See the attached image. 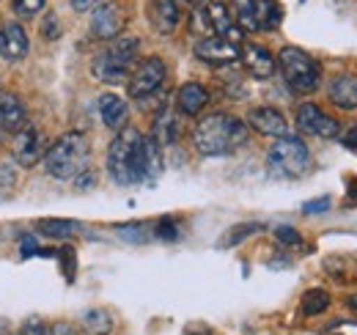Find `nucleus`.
Returning a JSON list of instances; mask_svg holds the SVG:
<instances>
[{
  "instance_id": "obj_3",
  "label": "nucleus",
  "mask_w": 357,
  "mask_h": 335,
  "mask_svg": "<svg viewBox=\"0 0 357 335\" xmlns=\"http://www.w3.org/2000/svg\"><path fill=\"white\" fill-rule=\"evenodd\" d=\"M91 143L83 132H66L45 151V168L52 179L75 181L83 170H89Z\"/></svg>"
},
{
  "instance_id": "obj_1",
  "label": "nucleus",
  "mask_w": 357,
  "mask_h": 335,
  "mask_svg": "<svg viewBox=\"0 0 357 335\" xmlns=\"http://www.w3.org/2000/svg\"><path fill=\"white\" fill-rule=\"evenodd\" d=\"M162 170H165L162 151L151 140V135H140L132 126H124L113 137L107 149V173L113 176L116 184L132 187L143 181H157Z\"/></svg>"
},
{
  "instance_id": "obj_31",
  "label": "nucleus",
  "mask_w": 357,
  "mask_h": 335,
  "mask_svg": "<svg viewBox=\"0 0 357 335\" xmlns=\"http://www.w3.org/2000/svg\"><path fill=\"white\" fill-rule=\"evenodd\" d=\"M42 8H45V0H14V11H17V17H22V20L36 17Z\"/></svg>"
},
{
  "instance_id": "obj_35",
  "label": "nucleus",
  "mask_w": 357,
  "mask_h": 335,
  "mask_svg": "<svg viewBox=\"0 0 357 335\" xmlns=\"http://www.w3.org/2000/svg\"><path fill=\"white\" fill-rule=\"evenodd\" d=\"M330 209V198L324 195V198H316V201H308L305 207H303V211L305 214H319V211H327Z\"/></svg>"
},
{
  "instance_id": "obj_25",
  "label": "nucleus",
  "mask_w": 357,
  "mask_h": 335,
  "mask_svg": "<svg viewBox=\"0 0 357 335\" xmlns=\"http://www.w3.org/2000/svg\"><path fill=\"white\" fill-rule=\"evenodd\" d=\"M83 327L89 335H110L113 319H110L107 311H86L83 313Z\"/></svg>"
},
{
  "instance_id": "obj_17",
  "label": "nucleus",
  "mask_w": 357,
  "mask_h": 335,
  "mask_svg": "<svg viewBox=\"0 0 357 335\" xmlns=\"http://www.w3.org/2000/svg\"><path fill=\"white\" fill-rule=\"evenodd\" d=\"M327 96L338 110H357V75H338L327 85Z\"/></svg>"
},
{
  "instance_id": "obj_39",
  "label": "nucleus",
  "mask_w": 357,
  "mask_h": 335,
  "mask_svg": "<svg viewBox=\"0 0 357 335\" xmlns=\"http://www.w3.org/2000/svg\"><path fill=\"white\" fill-rule=\"evenodd\" d=\"M31 253H39V245H36V239H31V237H22V255H31Z\"/></svg>"
},
{
  "instance_id": "obj_2",
  "label": "nucleus",
  "mask_w": 357,
  "mask_h": 335,
  "mask_svg": "<svg viewBox=\"0 0 357 335\" xmlns=\"http://www.w3.org/2000/svg\"><path fill=\"white\" fill-rule=\"evenodd\" d=\"M248 143V124L228 113L204 116L192 129V146L204 157H228Z\"/></svg>"
},
{
  "instance_id": "obj_19",
  "label": "nucleus",
  "mask_w": 357,
  "mask_h": 335,
  "mask_svg": "<svg viewBox=\"0 0 357 335\" xmlns=\"http://www.w3.org/2000/svg\"><path fill=\"white\" fill-rule=\"evenodd\" d=\"M209 105V91L201 83H184L176 94V107L181 116H198Z\"/></svg>"
},
{
  "instance_id": "obj_24",
  "label": "nucleus",
  "mask_w": 357,
  "mask_h": 335,
  "mask_svg": "<svg viewBox=\"0 0 357 335\" xmlns=\"http://www.w3.org/2000/svg\"><path fill=\"white\" fill-rule=\"evenodd\" d=\"M234 22L236 28L245 34H256L259 25H256V11H253V0H234Z\"/></svg>"
},
{
  "instance_id": "obj_9",
  "label": "nucleus",
  "mask_w": 357,
  "mask_h": 335,
  "mask_svg": "<svg viewBox=\"0 0 357 335\" xmlns=\"http://www.w3.org/2000/svg\"><path fill=\"white\" fill-rule=\"evenodd\" d=\"M127 25V17L121 11L119 3H99L93 11H91V34L96 39H105V42H113L121 36Z\"/></svg>"
},
{
  "instance_id": "obj_12",
  "label": "nucleus",
  "mask_w": 357,
  "mask_h": 335,
  "mask_svg": "<svg viewBox=\"0 0 357 335\" xmlns=\"http://www.w3.org/2000/svg\"><path fill=\"white\" fill-rule=\"evenodd\" d=\"M192 52H195V58H201L204 64H212V66H228V64L239 61V47L225 42L220 36H204L195 44Z\"/></svg>"
},
{
  "instance_id": "obj_5",
  "label": "nucleus",
  "mask_w": 357,
  "mask_h": 335,
  "mask_svg": "<svg viewBox=\"0 0 357 335\" xmlns=\"http://www.w3.org/2000/svg\"><path fill=\"white\" fill-rule=\"evenodd\" d=\"M267 165L280 179H300L311 170V149L305 146V140H300L294 135H283L272 143Z\"/></svg>"
},
{
  "instance_id": "obj_27",
  "label": "nucleus",
  "mask_w": 357,
  "mask_h": 335,
  "mask_svg": "<svg viewBox=\"0 0 357 335\" xmlns=\"http://www.w3.org/2000/svg\"><path fill=\"white\" fill-rule=\"evenodd\" d=\"M261 228H264V225H259V223H245V225H236V228H231L223 239H220V248H234V245H239L242 239H248V237L259 234Z\"/></svg>"
},
{
  "instance_id": "obj_32",
  "label": "nucleus",
  "mask_w": 357,
  "mask_h": 335,
  "mask_svg": "<svg viewBox=\"0 0 357 335\" xmlns=\"http://www.w3.org/2000/svg\"><path fill=\"white\" fill-rule=\"evenodd\" d=\"M42 36H45L47 42H55V39H61V36H63L61 20H58L55 14H47L45 20H42Z\"/></svg>"
},
{
  "instance_id": "obj_29",
  "label": "nucleus",
  "mask_w": 357,
  "mask_h": 335,
  "mask_svg": "<svg viewBox=\"0 0 357 335\" xmlns=\"http://www.w3.org/2000/svg\"><path fill=\"white\" fill-rule=\"evenodd\" d=\"M17 190V170L11 165H0V201H8Z\"/></svg>"
},
{
  "instance_id": "obj_6",
  "label": "nucleus",
  "mask_w": 357,
  "mask_h": 335,
  "mask_svg": "<svg viewBox=\"0 0 357 335\" xmlns=\"http://www.w3.org/2000/svg\"><path fill=\"white\" fill-rule=\"evenodd\" d=\"M278 69L283 75V83L289 85L294 94H313L321 80V69L308 52L297 47H283L278 52Z\"/></svg>"
},
{
  "instance_id": "obj_4",
  "label": "nucleus",
  "mask_w": 357,
  "mask_h": 335,
  "mask_svg": "<svg viewBox=\"0 0 357 335\" xmlns=\"http://www.w3.org/2000/svg\"><path fill=\"white\" fill-rule=\"evenodd\" d=\"M137 50L140 42L135 36H119L107 44V50H102L93 64H91V72L96 80L107 85H119L124 80H130L135 64H137Z\"/></svg>"
},
{
  "instance_id": "obj_10",
  "label": "nucleus",
  "mask_w": 357,
  "mask_h": 335,
  "mask_svg": "<svg viewBox=\"0 0 357 335\" xmlns=\"http://www.w3.org/2000/svg\"><path fill=\"white\" fill-rule=\"evenodd\" d=\"M11 154L17 160V165L33 168L36 163L45 160V135L36 126H25L11 137Z\"/></svg>"
},
{
  "instance_id": "obj_30",
  "label": "nucleus",
  "mask_w": 357,
  "mask_h": 335,
  "mask_svg": "<svg viewBox=\"0 0 357 335\" xmlns=\"http://www.w3.org/2000/svg\"><path fill=\"white\" fill-rule=\"evenodd\" d=\"M275 239H278L283 248H300V245H303L300 231L291 228V225H278V228H275Z\"/></svg>"
},
{
  "instance_id": "obj_22",
  "label": "nucleus",
  "mask_w": 357,
  "mask_h": 335,
  "mask_svg": "<svg viewBox=\"0 0 357 335\" xmlns=\"http://www.w3.org/2000/svg\"><path fill=\"white\" fill-rule=\"evenodd\" d=\"M253 11H256L259 31H278L283 20V8L278 0H253Z\"/></svg>"
},
{
  "instance_id": "obj_7",
  "label": "nucleus",
  "mask_w": 357,
  "mask_h": 335,
  "mask_svg": "<svg viewBox=\"0 0 357 335\" xmlns=\"http://www.w3.org/2000/svg\"><path fill=\"white\" fill-rule=\"evenodd\" d=\"M165 75H168V66H165L162 58L151 55V58L137 61L132 75H130V80H127L130 96L132 99H149V96H154L162 88V83H165Z\"/></svg>"
},
{
  "instance_id": "obj_42",
  "label": "nucleus",
  "mask_w": 357,
  "mask_h": 335,
  "mask_svg": "<svg viewBox=\"0 0 357 335\" xmlns=\"http://www.w3.org/2000/svg\"><path fill=\"white\" fill-rule=\"evenodd\" d=\"M347 302H349V305H352V308H357V297H349V299H347Z\"/></svg>"
},
{
  "instance_id": "obj_16",
  "label": "nucleus",
  "mask_w": 357,
  "mask_h": 335,
  "mask_svg": "<svg viewBox=\"0 0 357 335\" xmlns=\"http://www.w3.org/2000/svg\"><path fill=\"white\" fill-rule=\"evenodd\" d=\"M96 107H99V119H102V124L107 126V129L121 132V129L127 126L130 107H127V102H124L121 96H116V94H102L99 102H96Z\"/></svg>"
},
{
  "instance_id": "obj_34",
  "label": "nucleus",
  "mask_w": 357,
  "mask_h": 335,
  "mask_svg": "<svg viewBox=\"0 0 357 335\" xmlns=\"http://www.w3.org/2000/svg\"><path fill=\"white\" fill-rule=\"evenodd\" d=\"M20 335H50V330L42 319H25V325L20 327Z\"/></svg>"
},
{
  "instance_id": "obj_33",
  "label": "nucleus",
  "mask_w": 357,
  "mask_h": 335,
  "mask_svg": "<svg viewBox=\"0 0 357 335\" xmlns=\"http://www.w3.org/2000/svg\"><path fill=\"white\" fill-rule=\"evenodd\" d=\"M154 234H157L160 239H168V242H174V239H178L176 220H171V217L160 220V223H157V228H154Z\"/></svg>"
},
{
  "instance_id": "obj_28",
  "label": "nucleus",
  "mask_w": 357,
  "mask_h": 335,
  "mask_svg": "<svg viewBox=\"0 0 357 335\" xmlns=\"http://www.w3.org/2000/svg\"><path fill=\"white\" fill-rule=\"evenodd\" d=\"M119 237L132 245H143L151 237V231L146 228V223H127V225H119Z\"/></svg>"
},
{
  "instance_id": "obj_44",
  "label": "nucleus",
  "mask_w": 357,
  "mask_h": 335,
  "mask_svg": "<svg viewBox=\"0 0 357 335\" xmlns=\"http://www.w3.org/2000/svg\"><path fill=\"white\" fill-rule=\"evenodd\" d=\"M3 132H6V129H3V121H0V143H3Z\"/></svg>"
},
{
  "instance_id": "obj_40",
  "label": "nucleus",
  "mask_w": 357,
  "mask_h": 335,
  "mask_svg": "<svg viewBox=\"0 0 357 335\" xmlns=\"http://www.w3.org/2000/svg\"><path fill=\"white\" fill-rule=\"evenodd\" d=\"M347 204L349 207H357V179L349 181V190H347Z\"/></svg>"
},
{
  "instance_id": "obj_11",
  "label": "nucleus",
  "mask_w": 357,
  "mask_h": 335,
  "mask_svg": "<svg viewBox=\"0 0 357 335\" xmlns=\"http://www.w3.org/2000/svg\"><path fill=\"white\" fill-rule=\"evenodd\" d=\"M297 126H300L305 135H316V137H324V140L341 135V124H338L333 116H327V113H324L319 105H313V102H303V105L297 107Z\"/></svg>"
},
{
  "instance_id": "obj_43",
  "label": "nucleus",
  "mask_w": 357,
  "mask_h": 335,
  "mask_svg": "<svg viewBox=\"0 0 357 335\" xmlns=\"http://www.w3.org/2000/svg\"><path fill=\"white\" fill-rule=\"evenodd\" d=\"M184 3H192V6H198V3H204V0H184Z\"/></svg>"
},
{
  "instance_id": "obj_8",
  "label": "nucleus",
  "mask_w": 357,
  "mask_h": 335,
  "mask_svg": "<svg viewBox=\"0 0 357 335\" xmlns=\"http://www.w3.org/2000/svg\"><path fill=\"white\" fill-rule=\"evenodd\" d=\"M201 14H204V22H206L209 36H220V39L236 44V47L242 44V31L236 28V22H234V17H231V11H228L225 3L212 0V3L201 6Z\"/></svg>"
},
{
  "instance_id": "obj_14",
  "label": "nucleus",
  "mask_w": 357,
  "mask_h": 335,
  "mask_svg": "<svg viewBox=\"0 0 357 335\" xmlns=\"http://www.w3.org/2000/svg\"><path fill=\"white\" fill-rule=\"evenodd\" d=\"M248 124H250V129H256L259 135H264V137H283L286 129H289L286 116L280 110H275V107H267V105L253 107L248 113Z\"/></svg>"
},
{
  "instance_id": "obj_13",
  "label": "nucleus",
  "mask_w": 357,
  "mask_h": 335,
  "mask_svg": "<svg viewBox=\"0 0 357 335\" xmlns=\"http://www.w3.org/2000/svg\"><path fill=\"white\" fill-rule=\"evenodd\" d=\"M239 61H242L245 72L250 77H256V80H269L275 75V66H278L272 52H269L267 47H261V44H245L239 50Z\"/></svg>"
},
{
  "instance_id": "obj_38",
  "label": "nucleus",
  "mask_w": 357,
  "mask_h": 335,
  "mask_svg": "<svg viewBox=\"0 0 357 335\" xmlns=\"http://www.w3.org/2000/svg\"><path fill=\"white\" fill-rule=\"evenodd\" d=\"M50 335H77V330H75V325H69V322H55V325L50 327Z\"/></svg>"
},
{
  "instance_id": "obj_37",
  "label": "nucleus",
  "mask_w": 357,
  "mask_h": 335,
  "mask_svg": "<svg viewBox=\"0 0 357 335\" xmlns=\"http://www.w3.org/2000/svg\"><path fill=\"white\" fill-rule=\"evenodd\" d=\"M69 6L77 11V14H86V11H93L99 6V0H69Z\"/></svg>"
},
{
  "instance_id": "obj_20",
  "label": "nucleus",
  "mask_w": 357,
  "mask_h": 335,
  "mask_svg": "<svg viewBox=\"0 0 357 335\" xmlns=\"http://www.w3.org/2000/svg\"><path fill=\"white\" fill-rule=\"evenodd\" d=\"M178 116L168 107H160L157 116H154V124H151V140L162 149V146H171L178 140Z\"/></svg>"
},
{
  "instance_id": "obj_36",
  "label": "nucleus",
  "mask_w": 357,
  "mask_h": 335,
  "mask_svg": "<svg viewBox=\"0 0 357 335\" xmlns=\"http://www.w3.org/2000/svg\"><path fill=\"white\" fill-rule=\"evenodd\" d=\"M93 181H96V176H93L91 170H83V173L75 179V187H77V190H91V187H93Z\"/></svg>"
},
{
  "instance_id": "obj_23",
  "label": "nucleus",
  "mask_w": 357,
  "mask_h": 335,
  "mask_svg": "<svg viewBox=\"0 0 357 335\" xmlns=\"http://www.w3.org/2000/svg\"><path fill=\"white\" fill-rule=\"evenodd\" d=\"M36 231L52 237V239H72L75 234H80V223L77 220H61V217H50V220H39L36 223Z\"/></svg>"
},
{
  "instance_id": "obj_26",
  "label": "nucleus",
  "mask_w": 357,
  "mask_h": 335,
  "mask_svg": "<svg viewBox=\"0 0 357 335\" xmlns=\"http://www.w3.org/2000/svg\"><path fill=\"white\" fill-rule=\"evenodd\" d=\"M327 308H330V294L324 292V289H311V292H305L303 302H300L303 316H319V313H324Z\"/></svg>"
},
{
  "instance_id": "obj_15",
  "label": "nucleus",
  "mask_w": 357,
  "mask_h": 335,
  "mask_svg": "<svg viewBox=\"0 0 357 335\" xmlns=\"http://www.w3.org/2000/svg\"><path fill=\"white\" fill-rule=\"evenodd\" d=\"M28 55V36L20 22H6L0 28V58L3 61H22Z\"/></svg>"
},
{
  "instance_id": "obj_46",
  "label": "nucleus",
  "mask_w": 357,
  "mask_h": 335,
  "mask_svg": "<svg viewBox=\"0 0 357 335\" xmlns=\"http://www.w3.org/2000/svg\"><path fill=\"white\" fill-rule=\"evenodd\" d=\"M333 335H338V333H333Z\"/></svg>"
},
{
  "instance_id": "obj_21",
  "label": "nucleus",
  "mask_w": 357,
  "mask_h": 335,
  "mask_svg": "<svg viewBox=\"0 0 357 335\" xmlns=\"http://www.w3.org/2000/svg\"><path fill=\"white\" fill-rule=\"evenodd\" d=\"M0 121H3V129L11 135L28 126V113L14 94H0Z\"/></svg>"
},
{
  "instance_id": "obj_45",
  "label": "nucleus",
  "mask_w": 357,
  "mask_h": 335,
  "mask_svg": "<svg viewBox=\"0 0 357 335\" xmlns=\"http://www.w3.org/2000/svg\"><path fill=\"white\" fill-rule=\"evenodd\" d=\"M184 335H212V333H184Z\"/></svg>"
},
{
  "instance_id": "obj_41",
  "label": "nucleus",
  "mask_w": 357,
  "mask_h": 335,
  "mask_svg": "<svg viewBox=\"0 0 357 335\" xmlns=\"http://www.w3.org/2000/svg\"><path fill=\"white\" fill-rule=\"evenodd\" d=\"M344 143H347L349 149H357V124H355V126H349V132L344 135Z\"/></svg>"
},
{
  "instance_id": "obj_18",
  "label": "nucleus",
  "mask_w": 357,
  "mask_h": 335,
  "mask_svg": "<svg viewBox=\"0 0 357 335\" xmlns=\"http://www.w3.org/2000/svg\"><path fill=\"white\" fill-rule=\"evenodd\" d=\"M178 0H149V22L157 34H174L178 25Z\"/></svg>"
}]
</instances>
